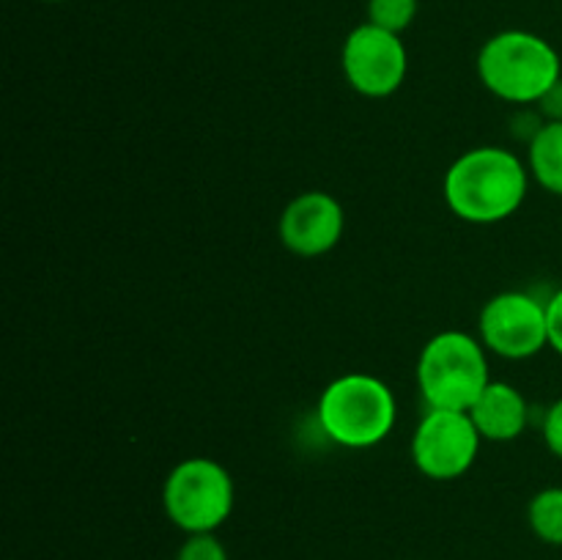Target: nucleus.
I'll use <instances>...</instances> for the list:
<instances>
[{"instance_id": "obj_5", "label": "nucleus", "mask_w": 562, "mask_h": 560, "mask_svg": "<svg viewBox=\"0 0 562 560\" xmlns=\"http://www.w3.org/2000/svg\"><path fill=\"white\" fill-rule=\"evenodd\" d=\"M234 500L236 489L231 472L206 456L179 461L165 478L162 508L187 536L220 530L234 511Z\"/></svg>"}, {"instance_id": "obj_18", "label": "nucleus", "mask_w": 562, "mask_h": 560, "mask_svg": "<svg viewBox=\"0 0 562 560\" xmlns=\"http://www.w3.org/2000/svg\"><path fill=\"white\" fill-rule=\"evenodd\" d=\"M47 3H58V0H47Z\"/></svg>"}, {"instance_id": "obj_13", "label": "nucleus", "mask_w": 562, "mask_h": 560, "mask_svg": "<svg viewBox=\"0 0 562 560\" xmlns=\"http://www.w3.org/2000/svg\"><path fill=\"white\" fill-rule=\"evenodd\" d=\"M417 9V0H368V22L401 36L415 22Z\"/></svg>"}, {"instance_id": "obj_15", "label": "nucleus", "mask_w": 562, "mask_h": 560, "mask_svg": "<svg viewBox=\"0 0 562 560\" xmlns=\"http://www.w3.org/2000/svg\"><path fill=\"white\" fill-rule=\"evenodd\" d=\"M543 443L558 459H562V395L543 415Z\"/></svg>"}, {"instance_id": "obj_6", "label": "nucleus", "mask_w": 562, "mask_h": 560, "mask_svg": "<svg viewBox=\"0 0 562 560\" xmlns=\"http://www.w3.org/2000/svg\"><path fill=\"white\" fill-rule=\"evenodd\" d=\"M481 443L470 412L428 410L412 437V461L431 481H456L475 464Z\"/></svg>"}, {"instance_id": "obj_11", "label": "nucleus", "mask_w": 562, "mask_h": 560, "mask_svg": "<svg viewBox=\"0 0 562 560\" xmlns=\"http://www.w3.org/2000/svg\"><path fill=\"white\" fill-rule=\"evenodd\" d=\"M530 176L552 195L562 198V121H547L530 141Z\"/></svg>"}, {"instance_id": "obj_17", "label": "nucleus", "mask_w": 562, "mask_h": 560, "mask_svg": "<svg viewBox=\"0 0 562 560\" xmlns=\"http://www.w3.org/2000/svg\"><path fill=\"white\" fill-rule=\"evenodd\" d=\"M538 113L547 121H562V80L538 102Z\"/></svg>"}, {"instance_id": "obj_8", "label": "nucleus", "mask_w": 562, "mask_h": 560, "mask_svg": "<svg viewBox=\"0 0 562 560\" xmlns=\"http://www.w3.org/2000/svg\"><path fill=\"white\" fill-rule=\"evenodd\" d=\"M340 66H344L346 82L357 93L384 99L398 91L404 82L409 55H406L398 33L366 22L346 36L344 49H340Z\"/></svg>"}, {"instance_id": "obj_9", "label": "nucleus", "mask_w": 562, "mask_h": 560, "mask_svg": "<svg viewBox=\"0 0 562 560\" xmlns=\"http://www.w3.org/2000/svg\"><path fill=\"white\" fill-rule=\"evenodd\" d=\"M346 228L344 206L329 192L311 190L283 209L278 223L285 250L302 258H318L333 250Z\"/></svg>"}, {"instance_id": "obj_7", "label": "nucleus", "mask_w": 562, "mask_h": 560, "mask_svg": "<svg viewBox=\"0 0 562 560\" xmlns=\"http://www.w3.org/2000/svg\"><path fill=\"white\" fill-rule=\"evenodd\" d=\"M481 340L505 360H527L549 346L547 302L527 291H503L483 305L477 318Z\"/></svg>"}, {"instance_id": "obj_2", "label": "nucleus", "mask_w": 562, "mask_h": 560, "mask_svg": "<svg viewBox=\"0 0 562 560\" xmlns=\"http://www.w3.org/2000/svg\"><path fill=\"white\" fill-rule=\"evenodd\" d=\"M477 77L503 102L538 104L562 80V60L538 33L503 31L481 47Z\"/></svg>"}, {"instance_id": "obj_16", "label": "nucleus", "mask_w": 562, "mask_h": 560, "mask_svg": "<svg viewBox=\"0 0 562 560\" xmlns=\"http://www.w3.org/2000/svg\"><path fill=\"white\" fill-rule=\"evenodd\" d=\"M549 311V346L562 357V289L554 291L547 302Z\"/></svg>"}, {"instance_id": "obj_1", "label": "nucleus", "mask_w": 562, "mask_h": 560, "mask_svg": "<svg viewBox=\"0 0 562 560\" xmlns=\"http://www.w3.org/2000/svg\"><path fill=\"white\" fill-rule=\"evenodd\" d=\"M527 190L530 170L503 146L470 148L445 173V201L464 223H503L519 212Z\"/></svg>"}, {"instance_id": "obj_12", "label": "nucleus", "mask_w": 562, "mask_h": 560, "mask_svg": "<svg viewBox=\"0 0 562 560\" xmlns=\"http://www.w3.org/2000/svg\"><path fill=\"white\" fill-rule=\"evenodd\" d=\"M527 522L543 544L562 547V486L541 489L530 500Z\"/></svg>"}, {"instance_id": "obj_3", "label": "nucleus", "mask_w": 562, "mask_h": 560, "mask_svg": "<svg viewBox=\"0 0 562 560\" xmlns=\"http://www.w3.org/2000/svg\"><path fill=\"white\" fill-rule=\"evenodd\" d=\"M316 415L333 443L366 450L390 437L398 417V404L393 390L379 377L346 373L324 388Z\"/></svg>"}, {"instance_id": "obj_4", "label": "nucleus", "mask_w": 562, "mask_h": 560, "mask_svg": "<svg viewBox=\"0 0 562 560\" xmlns=\"http://www.w3.org/2000/svg\"><path fill=\"white\" fill-rule=\"evenodd\" d=\"M488 357L483 340L461 329L434 335L417 360V388L428 410L470 412L488 388Z\"/></svg>"}, {"instance_id": "obj_14", "label": "nucleus", "mask_w": 562, "mask_h": 560, "mask_svg": "<svg viewBox=\"0 0 562 560\" xmlns=\"http://www.w3.org/2000/svg\"><path fill=\"white\" fill-rule=\"evenodd\" d=\"M176 560H228V552L214 533H195V536L184 538Z\"/></svg>"}, {"instance_id": "obj_10", "label": "nucleus", "mask_w": 562, "mask_h": 560, "mask_svg": "<svg viewBox=\"0 0 562 560\" xmlns=\"http://www.w3.org/2000/svg\"><path fill=\"white\" fill-rule=\"evenodd\" d=\"M470 417L483 439L488 443H510L525 434L527 421H530V404L508 382H488L481 399L470 406Z\"/></svg>"}]
</instances>
